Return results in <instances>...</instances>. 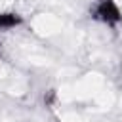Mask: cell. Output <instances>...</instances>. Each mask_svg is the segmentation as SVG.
I'll return each mask as SVG.
<instances>
[{"instance_id": "6da1fadb", "label": "cell", "mask_w": 122, "mask_h": 122, "mask_svg": "<svg viewBox=\"0 0 122 122\" xmlns=\"http://www.w3.org/2000/svg\"><path fill=\"white\" fill-rule=\"evenodd\" d=\"M95 17L105 25H116L122 21V11L116 0H101L95 6Z\"/></svg>"}, {"instance_id": "7a4b0ae2", "label": "cell", "mask_w": 122, "mask_h": 122, "mask_svg": "<svg viewBox=\"0 0 122 122\" xmlns=\"http://www.w3.org/2000/svg\"><path fill=\"white\" fill-rule=\"evenodd\" d=\"M21 23V17L17 13H8V11H0V32L2 30H10L13 27H17Z\"/></svg>"}]
</instances>
